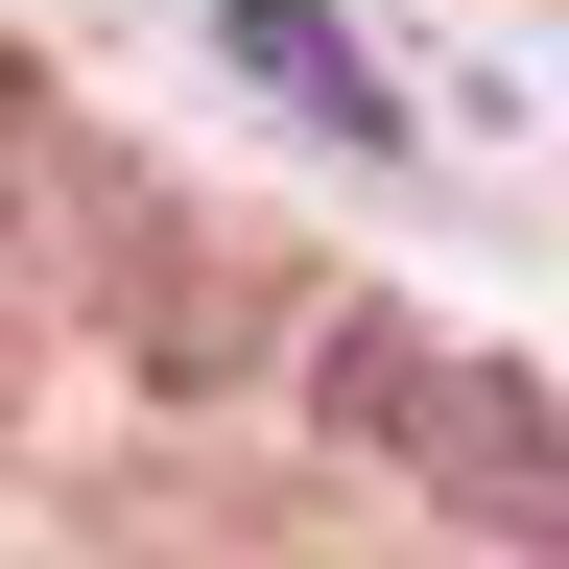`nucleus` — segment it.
<instances>
[{
	"mask_svg": "<svg viewBox=\"0 0 569 569\" xmlns=\"http://www.w3.org/2000/svg\"><path fill=\"white\" fill-rule=\"evenodd\" d=\"M0 167H48V119H24V71H0Z\"/></svg>",
	"mask_w": 569,
	"mask_h": 569,
	"instance_id": "obj_3",
	"label": "nucleus"
},
{
	"mask_svg": "<svg viewBox=\"0 0 569 569\" xmlns=\"http://www.w3.org/2000/svg\"><path fill=\"white\" fill-rule=\"evenodd\" d=\"M309 427L380 451L403 498H451L475 546H569V403L522 380V356H451L427 309H332L309 332Z\"/></svg>",
	"mask_w": 569,
	"mask_h": 569,
	"instance_id": "obj_1",
	"label": "nucleus"
},
{
	"mask_svg": "<svg viewBox=\"0 0 569 569\" xmlns=\"http://www.w3.org/2000/svg\"><path fill=\"white\" fill-rule=\"evenodd\" d=\"M213 48H238V71H261V96L309 119V142H356V167L403 142V96L356 71V24H332V0H213Z\"/></svg>",
	"mask_w": 569,
	"mask_h": 569,
	"instance_id": "obj_2",
	"label": "nucleus"
}]
</instances>
